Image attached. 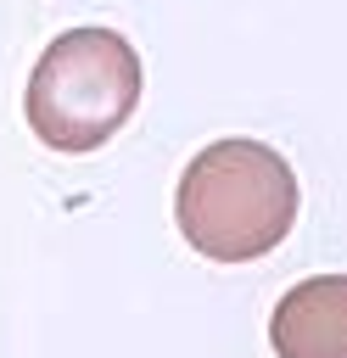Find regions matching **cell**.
<instances>
[{
    "label": "cell",
    "mask_w": 347,
    "mask_h": 358,
    "mask_svg": "<svg viewBox=\"0 0 347 358\" xmlns=\"http://www.w3.org/2000/svg\"><path fill=\"white\" fill-rule=\"evenodd\" d=\"M302 190L291 162L263 140H213L196 151L174 190L179 235L213 263L269 257L297 224Z\"/></svg>",
    "instance_id": "6da1fadb"
},
{
    "label": "cell",
    "mask_w": 347,
    "mask_h": 358,
    "mask_svg": "<svg viewBox=\"0 0 347 358\" xmlns=\"http://www.w3.org/2000/svg\"><path fill=\"white\" fill-rule=\"evenodd\" d=\"M140 101V56L118 28H67L56 34L28 73V129L50 151L106 145Z\"/></svg>",
    "instance_id": "7a4b0ae2"
},
{
    "label": "cell",
    "mask_w": 347,
    "mask_h": 358,
    "mask_svg": "<svg viewBox=\"0 0 347 358\" xmlns=\"http://www.w3.org/2000/svg\"><path fill=\"white\" fill-rule=\"evenodd\" d=\"M274 358H347V274L297 280L269 313Z\"/></svg>",
    "instance_id": "3957f363"
}]
</instances>
